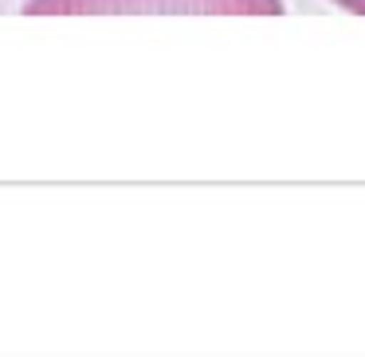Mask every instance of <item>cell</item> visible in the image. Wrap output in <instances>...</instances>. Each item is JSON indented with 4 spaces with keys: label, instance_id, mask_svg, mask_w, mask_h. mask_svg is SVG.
<instances>
[{
    "label": "cell",
    "instance_id": "1",
    "mask_svg": "<svg viewBox=\"0 0 365 357\" xmlns=\"http://www.w3.org/2000/svg\"><path fill=\"white\" fill-rule=\"evenodd\" d=\"M283 16V0H28L24 16Z\"/></svg>",
    "mask_w": 365,
    "mask_h": 357
},
{
    "label": "cell",
    "instance_id": "2",
    "mask_svg": "<svg viewBox=\"0 0 365 357\" xmlns=\"http://www.w3.org/2000/svg\"><path fill=\"white\" fill-rule=\"evenodd\" d=\"M338 9H346V12H354V16H365V0H334Z\"/></svg>",
    "mask_w": 365,
    "mask_h": 357
}]
</instances>
